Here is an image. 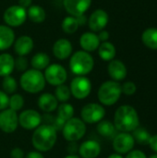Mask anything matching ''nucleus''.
Wrapping results in <instances>:
<instances>
[{"label": "nucleus", "instance_id": "obj_1", "mask_svg": "<svg viewBox=\"0 0 157 158\" xmlns=\"http://www.w3.org/2000/svg\"><path fill=\"white\" fill-rule=\"evenodd\" d=\"M114 125L120 132H131L140 126V118L136 109L129 105L119 106L114 116Z\"/></svg>", "mask_w": 157, "mask_h": 158}, {"label": "nucleus", "instance_id": "obj_2", "mask_svg": "<svg viewBox=\"0 0 157 158\" xmlns=\"http://www.w3.org/2000/svg\"><path fill=\"white\" fill-rule=\"evenodd\" d=\"M57 131L48 124L40 125L36 128L31 136V143L36 151L48 152L56 144Z\"/></svg>", "mask_w": 157, "mask_h": 158}, {"label": "nucleus", "instance_id": "obj_3", "mask_svg": "<svg viewBox=\"0 0 157 158\" xmlns=\"http://www.w3.org/2000/svg\"><path fill=\"white\" fill-rule=\"evenodd\" d=\"M45 79L42 71L31 69L24 71L20 77V87L29 94H38L45 87Z\"/></svg>", "mask_w": 157, "mask_h": 158}, {"label": "nucleus", "instance_id": "obj_4", "mask_svg": "<svg viewBox=\"0 0 157 158\" xmlns=\"http://www.w3.org/2000/svg\"><path fill=\"white\" fill-rule=\"evenodd\" d=\"M93 57L86 51H77L70 57L69 69L77 76H86L93 70Z\"/></svg>", "mask_w": 157, "mask_h": 158}, {"label": "nucleus", "instance_id": "obj_5", "mask_svg": "<svg viewBox=\"0 0 157 158\" xmlns=\"http://www.w3.org/2000/svg\"><path fill=\"white\" fill-rule=\"evenodd\" d=\"M122 94L121 84L118 81H107L102 83L98 90V100L104 106H113L115 105Z\"/></svg>", "mask_w": 157, "mask_h": 158}, {"label": "nucleus", "instance_id": "obj_6", "mask_svg": "<svg viewBox=\"0 0 157 158\" xmlns=\"http://www.w3.org/2000/svg\"><path fill=\"white\" fill-rule=\"evenodd\" d=\"M86 133V124L79 118H72L66 121L62 128V134L68 142H78Z\"/></svg>", "mask_w": 157, "mask_h": 158}, {"label": "nucleus", "instance_id": "obj_7", "mask_svg": "<svg viewBox=\"0 0 157 158\" xmlns=\"http://www.w3.org/2000/svg\"><path fill=\"white\" fill-rule=\"evenodd\" d=\"M105 116V107L96 103H89L86 104L81 111V120L84 123L88 124H95L104 119Z\"/></svg>", "mask_w": 157, "mask_h": 158}, {"label": "nucleus", "instance_id": "obj_8", "mask_svg": "<svg viewBox=\"0 0 157 158\" xmlns=\"http://www.w3.org/2000/svg\"><path fill=\"white\" fill-rule=\"evenodd\" d=\"M3 19L8 27H19L22 25L27 19V9L19 5L11 6L5 10Z\"/></svg>", "mask_w": 157, "mask_h": 158}, {"label": "nucleus", "instance_id": "obj_9", "mask_svg": "<svg viewBox=\"0 0 157 158\" xmlns=\"http://www.w3.org/2000/svg\"><path fill=\"white\" fill-rule=\"evenodd\" d=\"M69 90L71 95H73L78 100H82L87 98L92 91V82L85 76L75 77L70 83Z\"/></svg>", "mask_w": 157, "mask_h": 158}, {"label": "nucleus", "instance_id": "obj_10", "mask_svg": "<svg viewBox=\"0 0 157 158\" xmlns=\"http://www.w3.org/2000/svg\"><path fill=\"white\" fill-rule=\"evenodd\" d=\"M45 81L50 85L58 86L65 84L68 79V73L66 69L60 64H51L49 65L43 73Z\"/></svg>", "mask_w": 157, "mask_h": 158}, {"label": "nucleus", "instance_id": "obj_11", "mask_svg": "<svg viewBox=\"0 0 157 158\" xmlns=\"http://www.w3.org/2000/svg\"><path fill=\"white\" fill-rule=\"evenodd\" d=\"M41 114L34 109H26L19 116V125L27 131L35 130L42 123Z\"/></svg>", "mask_w": 157, "mask_h": 158}, {"label": "nucleus", "instance_id": "obj_12", "mask_svg": "<svg viewBox=\"0 0 157 158\" xmlns=\"http://www.w3.org/2000/svg\"><path fill=\"white\" fill-rule=\"evenodd\" d=\"M19 126V116L16 111L6 108L0 112V130L5 133L14 132Z\"/></svg>", "mask_w": 157, "mask_h": 158}, {"label": "nucleus", "instance_id": "obj_13", "mask_svg": "<svg viewBox=\"0 0 157 158\" xmlns=\"http://www.w3.org/2000/svg\"><path fill=\"white\" fill-rule=\"evenodd\" d=\"M135 144V141L130 132H120L113 138V148L119 155L130 152Z\"/></svg>", "mask_w": 157, "mask_h": 158}, {"label": "nucleus", "instance_id": "obj_14", "mask_svg": "<svg viewBox=\"0 0 157 158\" xmlns=\"http://www.w3.org/2000/svg\"><path fill=\"white\" fill-rule=\"evenodd\" d=\"M92 0H64L63 6L66 11L73 17L84 15L91 6Z\"/></svg>", "mask_w": 157, "mask_h": 158}, {"label": "nucleus", "instance_id": "obj_15", "mask_svg": "<svg viewBox=\"0 0 157 158\" xmlns=\"http://www.w3.org/2000/svg\"><path fill=\"white\" fill-rule=\"evenodd\" d=\"M108 20L109 17L106 11H105L104 9H96L91 14L88 20V24L90 29L93 32H97L102 30H105L108 23Z\"/></svg>", "mask_w": 157, "mask_h": 158}, {"label": "nucleus", "instance_id": "obj_16", "mask_svg": "<svg viewBox=\"0 0 157 158\" xmlns=\"http://www.w3.org/2000/svg\"><path fill=\"white\" fill-rule=\"evenodd\" d=\"M78 153L81 158H96L101 153V145L94 140H88L79 146Z\"/></svg>", "mask_w": 157, "mask_h": 158}, {"label": "nucleus", "instance_id": "obj_17", "mask_svg": "<svg viewBox=\"0 0 157 158\" xmlns=\"http://www.w3.org/2000/svg\"><path fill=\"white\" fill-rule=\"evenodd\" d=\"M72 44L68 39H58L53 45V54L59 60H65L72 54Z\"/></svg>", "mask_w": 157, "mask_h": 158}, {"label": "nucleus", "instance_id": "obj_18", "mask_svg": "<svg viewBox=\"0 0 157 158\" xmlns=\"http://www.w3.org/2000/svg\"><path fill=\"white\" fill-rule=\"evenodd\" d=\"M107 71L112 81H123L127 77V73H128L125 64L118 59H113L109 61Z\"/></svg>", "mask_w": 157, "mask_h": 158}, {"label": "nucleus", "instance_id": "obj_19", "mask_svg": "<svg viewBox=\"0 0 157 158\" xmlns=\"http://www.w3.org/2000/svg\"><path fill=\"white\" fill-rule=\"evenodd\" d=\"M101 42L98 38V35L94 32H85L80 38V45L81 46L83 51L88 53L93 52L98 49Z\"/></svg>", "mask_w": 157, "mask_h": 158}, {"label": "nucleus", "instance_id": "obj_20", "mask_svg": "<svg viewBox=\"0 0 157 158\" xmlns=\"http://www.w3.org/2000/svg\"><path fill=\"white\" fill-rule=\"evenodd\" d=\"M33 49V40L28 35L19 36L14 42V50L18 56H25Z\"/></svg>", "mask_w": 157, "mask_h": 158}, {"label": "nucleus", "instance_id": "obj_21", "mask_svg": "<svg viewBox=\"0 0 157 158\" xmlns=\"http://www.w3.org/2000/svg\"><path fill=\"white\" fill-rule=\"evenodd\" d=\"M39 108L44 113H51L58 106V101L56 96L49 93H44L40 95L37 101Z\"/></svg>", "mask_w": 157, "mask_h": 158}, {"label": "nucleus", "instance_id": "obj_22", "mask_svg": "<svg viewBox=\"0 0 157 158\" xmlns=\"http://www.w3.org/2000/svg\"><path fill=\"white\" fill-rule=\"evenodd\" d=\"M15 42L14 31L7 25H0V51L8 49Z\"/></svg>", "mask_w": 157, "mask_h": 158}, {"label": "nucleus", "instance_id": "obj_23", "mask_svg": "<svg viewBox=\"0 0 157 158\" xmlns=\"http://www.w3.org/2000/svg\"><path fill=\"white\" fill-rule=\"evenodd\" d=\"M15 69V58L7 53L0 55V77L10 75Z\"/></svg>", "mask_w": 157, "mask_h": 158}, {"label": "nucleus", "instance_id": "obj_24", "mask_svg": "<svg viewBox=\"0 0 157 158\" xmlns=\"http://www.w3.org/2000/svg\"><path fill=\"white\" fill-rule=\"evenodd\" d=\"M96 130H97V132L104 138L111 139L117 135L116 134L117 129L114 123H112L110 120H105V119L101 120L100 122L97 123Z\"/></svg>", "mask_w": 157, "mask_h": 158}, {"label": "nucleus", "instance_id": "obj_25", "mask_svg": "<svg viewBox=\"0 0 157 158\" xmlns=\"http://www.w3.org/2000/svg\"><path fill=\"white\" fill-rule=\"evenodd\" d=\"M116 47L110 42H103L98 47V55L104 61H111L116 56Z\"/></svg>", "mask_w": 157, "mask_h": 158}, {"label": "nucleus", "instance_id": "obj_26", "mask_svg": "<svg viewBox=\"0 0 157 158\" xmlns=\"http://www.w3.org/2000/svg\"><path fill=\"white\" fill-rule=\"evenodd\" d=\"M27 18L34 23H42L46 18L44 9L38 5H31L27 8Z\"/></svg>", "mask_w": 157, "mask_h": 158}, {"label": "nucleus", "instance_id": "obj_27", "mask_svg": "<svg viewBox=\"0 0 157 158\" xmlns=\"http://www.w3.org/2000/svg\"><path fill=\"white\" fill-rule=\"evenodd\" d=\"M142 41L150 49L157 50V28H148L142 35Z\"/></svg>", "mask_w": 157, "mask_h": 158}, {"label": "nucleus", "instance_id": "obj_28", "mask_svg": "<svg viewBox=\"0 0 157 158\" xmlns=\"http://www.w3.org/2000/svg\"><path fill=\"white\" fill-rule=\"evenodd\" d=\"M31 64L32 69L41 71L45 69L50 65V57L45 53H37L32 56Z\"/></svg>", "mask_w": 157, "mask_h": 158}, {"label": "nucleus", "instance_id": "obj_29", "mask_svg": "<svg viewBox=\"0 0 157 158\" xmlns=\"http://www.w3.org/2000/svg\"><path fill=\"white\" fill-rule=\"evenodd\" d=\"M132 137L135 141V143H138L141 145H147L149 144V142L151 140L152 135L150 132L143 127H138L132 131Z\"/></svg>", "mask_w": 157, "mask_h": 158}, {"label": "nucleus", "instance_id": "obj_30", "mask_svg": "<svg viewBox=\"0 0 157 158\" xmlns=\"http://www.w3.org/2000/svg\"><path fill=\"white\" fill-rule=\"evenodd\" d=\"M57 115L56 117L61 119L63 122H66L73 118L74 116V107L68 103H62L57 106Z\"/></svg>", "mask_w": 157, "mask_h": 158}, {"label": "nucleus", "instance_id": "obj_31", "mask_svg": "<svg viewBox=\"0 0 157 158\" xmlns=\"http://www.w3.org/2000/svg\"><path fill=\"white\" fill-rule=\"evenodd\" d=\"M79 27H80V24L77 19L73 16H68L62 21V30L66 33L72 34L78 31Z\"/></svg>", "mask_w": 157, "mask_h": 158}, {"label": "nucleus", "instance_id": "obj_32", "mask_svg": "<svg viewBox=\"0 0 157 158\" xmlns=\"http://www.w3.org/2000/svg\"><path fill=\"white\" fill-rule=\"evenodd\" d=\"M54 95L56 96V98L57 99L58 102L68 103V101L70 99L71 93H70L68 86H67L65 84H61V85L56 86Z\"/></svg>", "mask_w": 157, "mask_h": 158}, {"label": "nucleus", "instance_id": "obj_33", "mask_svg": "<svg viewBox=\"0 0 157 158\" xmlns=\"http://www.w3.org/2000/svg\"><path fill=\"white\" fill-rule=\"evenodd\" d=\"M2 88H3V91L6 94H15L18 89V83H17L16 79L10 75L4 77L3 81H2Z\"/></svg>", "mask_w": 157, "mask_h": 158}, {"label": "nucleus", "instance_id": "obj_34", "mask_svg": "<svg viewBox=\"0 0 157 158\" xmlns=\"http://www.w3.org/2000/svg\"><path fill=\"white\" fill-rule=\"evenodd\" d=\"M24 98L21 94H13L9 97V102H8V107L14 111H19L20 110L23 106H24Z\"/></svg>", "mask_w": 157, "mask_h": 158}, {"label": "nucleus", "instance_id": "obj_35", "mask_svg": "<svg viewBox=\"0 0 157 158\" xmlns=\"http://www.w3.org/2000/svg\"><path fill=\"white\" fill-rule=\"evenodd\" d=\"M121 91L126 95H133L137 91V86L133 81H126L121 85Z\"/></svg>", "mask_w": 157, "mask_h": 158}, {"label": "nucleus", "instance_id": "obj_36", "mask_svg": "<svg viewBox=\"0 0 157 158\" xmlns=\"http://www.w3.org/2000/svg\"><path fill=\"white\" fill-rule=\"evenodd\" d=\"M28 59L25 56H19L15 59V69L19 71H26L28 69Z\"/></svg>", "mask_w": 157, "mask_h": 158}, {"label": "nucleus", "instance_id": "obj_37", "mask_svg": "<svg viewBox=\"0 0 157 158\" xmlns=\"http://www.w3.org/2000/svg\"><path fill=\"white\" fill-rule=\"evenodd\" d=\"M8 102H9L8 94H6L4 91L0 90V111L8 108Z\"/></svg>", "mask_w": 157, "mask_h": 158}, {"label": "nucleus", "instance_id": "obj_38", "mask_svg": "<svg viewBox=\"0 0 157 158\" xmlns=\"http://www.w3.org/2000/svg\"><path fill=\"white\" fill-rule=\"evenodd\" d=\"M125 158H147V156L141 150H131L127 154V156Z\"/></svg>", "mask_w": 157, "mask_h": 158}, {"label": "nucleus", "instance_id": "obj_39", "mask_svg": "<svg viewBox=\"0 0 157 158\" xmlns=\"http://www.w3.org/2000/svg\"><path fill=\"white\" fill-rule=\"evenodd\" d=\"M79 146L77 144V142H68V144L67 145V151L69 155H76L79 152Z\"/></svg>", "mask_w": 157, "mask_h": 158}, {"label": "nucleus", "instance_id": "obj_40", "mask_svg": "<svg viewBox=\"0 0 157 158\" xmlns=\"http://www.w3.org/2000/svg\"><path fill=\"white\" fill-rule=\"evenodd\" d=\"M24 152L19 147L13 148L10 152V158H24Z\"/></svg>", "mask_w": 157, "mask_h": 158}, {"label": "nucleus", "instance_id": "obj_41", "mask_svg": "<svg viewBox=\"0 0 157 158\" xmlns=\"http://www.w3.org/2000/svg\"><path fill=\"white\" fill-rule=\"evenodd\" d=\"M98 38L100 40V42H107V40L109 39V32L105 30H102L99 31L98 34Z\"/></svg>", "mask_w": 157, "mask_h": 158}, {"label": "nucleus", "instance_id": "obj_42", "mask_svg": "<svg viewBox=\"0 0 157 158\" xmlns=\"http://www.w3.org/2000/svg\"><path fill=\"white\" fill-rule=\"evenodd\" d=\"M149 146L154 152H155V154H157V134L151 137V140L149 142Z\"/></svg>", "mask_w": 157, "mask_h": 158}, {"label": "nucleus", "instance_id": "obj_43", "mask_svg": "<svg viewBox=\"0 0 157 158\" xmlns=\"http://www.w3.org/2000/svg\"><path fill=\"white\" fill-rule=\"evenodd\" d=\"M25 158H44V156L39 151H31L27 154Z\"/></svg>", "mask_w": 157, "mask_h": 158}, {"label": "nucleus", "instance_id": "obj_44", "mask_svg": "<svg viewBox=\"0 0 157 158\" xmlns=\"http://www.w3.org/2000/svg\"><path fill=\"white\" fill-rule=\"evenodd\" d=\"M31 2H32V0H19V6L27 9L28 7H30L31 6Z\"/></svg>", "mask_w": 157, "mask_h": 158}, {"label": "nucleus", "instance_id": "obj_45", "mask_svg": "<svg viewBox=\"0 0 157 158\" xmlns=\"http://www.w3.org/2000/svg\"><path fill=\"white\" fill-rule=\"evenodd\" d=\"M107 158H123V156H122L121 155H119V154L116 153V154H112V155H110V156H109Z\"/></svg>", "mask_w": 157, "mask_h": 158}, {"label": "nucleus", "instance_id": "obj_46", "mask_svg": "<svg viewBox=\"0 0 157 158\" xmlns=\"http://www.w3.org/2000/svg\"><path fill=\"white\" fill-rule=\"evenodd\" d=\"M64 158H81L79 156H77V155H68V156H65Z\"/></svg>", "mask_w": 157, "mask_h": 158}, {"label": "nucleus", "instance_id": "obj_47", "mask_svg": "<svg viewBox=\"0 0 157 158\" xmlns=\"http://www.w3.org/2000/svg\"><path fill=\"white\" fill-rule=\"evenodd\" d=\"M149 158H157V154H155V155H152Z\"/></svg>", "mask_w": 157, "mask_h": 158}]
</instances>
